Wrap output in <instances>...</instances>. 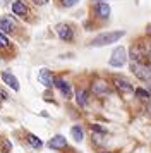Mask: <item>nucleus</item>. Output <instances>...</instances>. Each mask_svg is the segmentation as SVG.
Returning <instances> with one entry per match:
<instances>
[{
  "mask_svg": "<svg viewBox=\"0 0 151 153\" xmlns=\"http://www.w3.org/2000/svg\"><path fill=\"white\" fill-rule=\"evenodd\" d=\"M122 36H125V31H110V33H101L91 42V47H107L110 43L118 42Z\"/></svg>",
  "mask_w": 151,
  "mask_h": 153,
  "instance_id": "obj_1",
  "label": "nucleus"
},
{
  "mask_svg": "<svg viewBox=\"0 0 151 153\" xmlns=\"http://www.w3.org/2000/svg\"><path fill=\"white\" fill-rule=\"evenodd\" d=\"M130 69L136 74L139 79H143L146 83H151V65L143 62H132L130 64Z\"/></svg>",
  "mask_w": 151,
  "mask_h": 153,
  "instance_id": "obj_2",
  "label": "nucleus"
},
{
  "mask_svg": "<svg viewBox=\"0 0 151 153\" xmlns=\"http://www.w3.org/2000/svg\"><path fill=\"white\" fill-rule=\"evenodd\" d=\"M127 60V52L124 47H117L113 52H112V57H110V65L112 67H122Z\"/></svg>",
  "mask_w": 151,
  "mask_h": 153,
  "instance_id": "obj_3",
  "label": "nucleus"
},
{
  "mask_svg": "<svg viewBox=\"0 0 151 153\" xmlns=\"http://www.w3.org/2000/svg\"><path fill=\"white\" fill-rule=\"evenodd\" d=\"M55 33L58 35V38H62L64 42H72L74 40V29L72 26H69L67 22H60L55 26Z\"/></svg>",
  "mask_w": 151,
  "mask_h": 153,
  "instance_id": "obj_4",
  "label": "nucleus"
},
{
  "mask_svg": "<svg viewBox=\"0 0 151 153\" xmlns=\"http://www.w3.org/2000/svg\"><path fill=\"white\" fill-rule=\"evenodd\" d=\"M113 84H115L117 90H120L122 93H130V91H134V86L125 79V77H118L115 76L113 77Z\"/></svg>",
  "mask_w": 151,
  "mask_h": 153,
  "instance_id": "obj_5",
  "label": "nucleus"
},
{
  "mask_svg": "<svg viewBox=\"0 0 151 153\" xmlns=\"http://www.w3.org/2000/svg\"><path fill=\"white\" fill-rule=\"evenodd\" d=\"M38 79H40V83L43 84V86H47V88L53 86V81H55V77L52 76V72L48 69H41L40 72H38Z\"/></svg>",
  "mask_w": 151,
  "mask_h": 153,
  "instance_id": "obj_6",
  "label": "nucleus"
},
{
  "mask_svg": "<svg viewBox=\"0 0 151 153\" xmlns=\"http://www.w3.org/2000/svg\"><path fill=\"white\" fill-rule=\"evenodd\" d=\"M2 79H4V83L9 84L12 90H19V81H17V77L14 76L12 72H9V71H4V72H2Z\"/></svg>",
  "mask_w": 151,
  "mask_h": 153,
  "instance_id": "obj_7",
  "label": "nucleus"
},
{
  "mask_svg": "<svg viewBox=\"0 0 151 153\" xmlns=\"http://www.w3.org/2000/svg\"><path fill=\"white\" fill-rule=\"evenodd\" d=\"M16 22L10 17H2L0 19V33H14Z\"/></svg>",
  "mask_w": 151,
  "mask_h": 153,
  "instance_id": "obj_8",
  "label": "nucleus"
},
{
  "mask_svg": "<svg viewBox=\"0 0 151 153\" xmlns=\"http://www.w3.org/2000/svg\"><path fill=\"white\" fill-rule=\"evenodd\" d=\"M95 12H96L98 17H101V19H108L110 17V5L108 4H105V2H100V4H96Z\"/></svg>",
  "mask_w": 151,
  "mask_h": 153,
  "instance_id": "obj_9",
  "label": "nucleus"
},
{
  "mask_svg": "<svg viewBox=\"0 0 151 153\" xmlns=\"http://www.w3.org/2000/svg\"><path fill=\"white\" fill-rule=\"evenodd\" d=\"M48 146H50V148H53V150L65 148V146H67V139L64 138V136H60V134H58V136H53V138L48 141Z\"/></svg>",
  "mask_w": 151,
  "mask_h": 153,
  "instance_id": "obj_10",
  "label": "nucleus"
},
{
  "mask_svg": "<svg viewBox=\"0 0 151 153\" xmlns=\"http://www.w3.org/2000/svg\"><path fill=\"white\" fill-rule=\"evenodd\" d=\"M53 84H55V86H57V88H58V90L62 91V95H64L65 98H69L70 95H72V90H70V86H69V83H65L64 79H55V81H53Z\"/></svg>",
  "mask_w": 151,
  "mask_h": 153,
  "instance_id": "obj_11",
  "label": "nucleus"
},
{
  "mask_svg": "<svg viewBox=\"0 0 151 153\" xmlns=\"http://www.w3.org/2000/svg\"><path fill=\"white\" fill-rule=\"evenodd\" d=\"M12 10H14V14L21 16V17H26L27 5L22 2V0H17V2H14V4H12Z\"/></svg>",
  "mask_w": 151,
  "mask_h": 153,
  "instance_id": "obj_12",
  "label": "nucleus"
},
{
  "mask_svg": "<svg viewBox=\"0 0 151 153\" xmlns=\"http://www.w3.org/2000/svg\"><path fill=\"white\" fill-rule=\"evenodd\" d=\"M93 91L96 95H105V93H108V86H107L105 81H95L93 83Z\"/></svg>",
  "mask_w": 151,
  "mask_h": 153,
  "instance_id": "obj_13",
  "label": "nucleus"
},
{
  "mask_svg": "<svg viewBox=\"0 0 151 153\" xmlns=\"http://www.w3.org/2000/svg\"><path fill=\"white\" fill-rule=\"evenodd\" d=\"M76 102H77L79 107H86V103H88V93L84 90H77L76 91Z\"/></svg>",
  "mask_w": 151,
  "mask_h": 153,
  "instance_id": "obj_14",
  "label": "nucleus"
},
{
  "mask_svg": "<svg viewBox=\"0 0 151 153\" xmlns=\"http://www.w3.org/2000/svg\"><path fill=\"white\" fill-rule=\"evenodd\" d=\"M70 134H72V138L79 143L84 139V132H82V127L81 126H72V129H70Z\"/></svg>",
  "mask_w": 151,
  "mask_h": 153,
  "instance_id": "obj_15",
  "label": "nucleus"
},
{
  "mask_svg": "<svg viewBox=\"0 0 151 153\" xmlns=\"http://www.w3.org/2000/svg\"><path fill=\"white\" fill-rule=\"evenodd\" d=\"M27 143L33 146V148H36V150H40L41 146H43V143L40 141V138L34 136V134H29V136H27Z\"/></svg>",
  "mask_w": 151,
  "mask_h": 153,
  "instance_id": "obj_16",
  "label": "nucleus"
},
{
  "mask_svg": "<svg viewBox=\"0 0 151 153\" xmlns=\"http://www.w3.org/2000/svg\"><path fill=\"white\" fill-rule=\"evenodd\" d=\"M141 57H143V53L139 52V47H132L130 48V59H132V62H141Z\"/></svg>",
  "mask_w": 151,
  "mask_h": 153,
  "instance_id": "obj_17",
  "label": "nucleus"
},
{
  "mask_svg": "<svg viewBox=\"0 0 151 153\" xmlns=\"http://www.w3.org/2000/svg\"><path fill=\"white\" fill-rule=\"evenodd\" d=\"M136 95H137L139 98H143V100H150V98H151L150 91L143 90V88H137V90H136Z\"/></svg>",
  "mask_w": 151,
  "mask_h": 153,
  "instance_id": "obj_18",
  "label": "nucleus"
},
{
  "mask_svg": "<svg viewBox=\"0 0 151 153\" xmlns=\"http://www.w3.org/2000/svg\"><path fill=\"white\" fill-rule=\"evenodd\" d=\"M79 0H60V4L64 5V7H72V5H76Z\"/></svg>",
  "mask_w": 151,
  "mask_h": 153,
  "instance_id": "obj_19",
  "label": "nucleus"
},
{
  "mask_svg": "<svg viewBox=\"0 0 151 153\" xmlns=\"http://www.w3.org/2000/svg\"><path fill=\"white\" fill-rule=\"evenodd\" d=\"M7 45H9V40L5 38L4 33H0V48H5Z\"/></svg>",
  "mask_w": 151,
  "mask_h": 153,
  "instance_id": "obj_20",
  "label": "nucleus"
},
{
  "mask_svg": "<svg viewBox=\"0 0 151 153\" xmlns=\"http://www.w3.org/2000/svg\"><path fill=\"white\" fill-rule=\"evenodd\" d=\"M34 5H45V4H48V0H31Z\"/></svg>",
  "mask_w": 151,
  "mask_h": 153,
  "instance_id": "obj_21",
  "label": "nucleus"
},
{
  "mask_svg": "<svg viewBox=\"0 0 151 153\" xmlns=\"http://www.w3.org/2000/svg\"><path fill=\"white\" fill-rule=\"evenodd\" d=\"M7 98H9V95H7L4 90H0V102H4V100H7Z\"/></svg>",
  "mask_w": 151,
  "mask_h": 153,
  "instance_id": "obj_22",
  "label": "nucleus"
},
{
  "mask_svg": "<svg viewBox=\"0 0 151 153\" xmlns=\"http://www.w3.org/2000/svg\"><path fill=\"white\" fill-rule=\"evenodd\" d=\"M148 35H151V26H150V28H148Z\"/></svg>",
  "mask_w": 151,
  "mask_h": 153,
  "instance_id": "obj_23",
  "label": "nucleus"
},
{
  "mask_svg": "<svg viewBox=\"0 0 151 153\" xmlns=\"http://www.w3.org/2000/svg\"><path fill=\"white\" fill-rule=\"evenodd\" d=\"M0 2H4V4H7V2H10V0H0Z\"/></svg>",
  "mask_w": 151,
  "mask_h": 153,
  "instance_id": "obj_24",
  "label": "nucleus"
},
{
  "mask_svg": "<svg viewBox=\"0 0 151 153\" xmlns=\"http://www.w3.org/2000/svg\"><path fill=\"white\" fill-rule=\"evenodd\" d=\"M150 53H151V47H150Z\"/></svg>",
  "mask_w": 151,
  "mask_h": 153,
  "instance_id": "obj_25",
  "label": "nucleus"
},
{
  "mask_svg": "<svg viewBox=\"0 0 151 153\" xmlns=\"http://www.w3.org/2000/svg\"><path fill=\"white\" fill-rule=\"evenodd\" d=\"M103 153H108V152H103Z\"/></svg>",
  "mask_w": 151,
  "mask_h": 153,
  "instance_id": "obj_26",
  "label": "nucleus"
}]
</instances>
